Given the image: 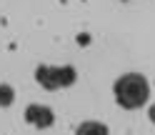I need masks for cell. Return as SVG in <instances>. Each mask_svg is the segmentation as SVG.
<instances>
[{
  "label": "cell",
  "mask_w": 155,
  "mask_h": 135,
  "mask_svg": "<svg viewBox=\"0 0 155 135\" xmlns=\"http://www.w3.org/2000/svg\"><path fill=\"white\" fill-rule=\"evenodd\" d=\"M150 98V85L140 73H125L115 80V100L125 110H138Z\"/></svg>",
  "instance_id": "obj_1"
},
{
  "label": "cell",
  "mask_w": 155,
  "mask_h": 135,
  "mask_svg": "<svg viewBox=\"0 0 155 135\" xmlns=\"http://www.w3.org/2000/svg\"><path fill=\"white\" fill-rule=\"evenodd\" d=\"M75 78H78V73H75L73 65H38L35 68V80L45 90L70 88L75 83Z\"/></svg>",
  "instance_id": "obj_2"
},
{
  "label": "cell",
  "mask_w": 155,
  "mask_h": 135,
  "mask_svg": "<svg viewBox=\"0 0 155 135\" xmlns=\"http://www.w3.org/2000/svg\"><path fill=\"white\" fill-rule=\"evenodd\" d=\"M25 120L35 128H50L55 123V115L48 105H28L25 108Z\"/></svg>",
  "instance_id": "obj_3"
},
{
  "label": "cell",
  "mask_w": 155,
  "mask_h": 135,
  "mask_svg": "<svg viewBox=\"0 0 155 135\" xmlns=\"http://www.w3.org/2000/svg\"><path fill=\"white\" fill-rule=\"evenodd\" d=\"M75 135H110V133H108V128H105L103 123H98V120H85V123L78 125Z\"/></svg>",
  "instance_id": "obj_4"
},
{
  "label": "cell",
  "mask_w": 155,
  "mask_h": 135,
  "mask_svg": "<svg viewBox=\"0 0 155 135\" xmlns=\"http://www.w3.org/2000/svg\"><path fill=\"white\" fill-rule=\"evenodd\" d=\"M13 100H15V90L8 83H0V108H8Z\"/></svg>",
  "instance_id": "obj_5"
},
{
  "label": "cell",
  "mask_w": 155,
  "mask_h": 135,
  "mask_svg": "<svg viewBox=\"0 0 155 135\" xmlns=\"http://www.w3.org/2000/svg\"><path fill=\"white\" fill-rule=\"evenodd\" d=\"M148 115H150V120L155 123V105H150V113H148Z\"/></svg>",
  "instance_id": "obj_6"
}]
</instances>
